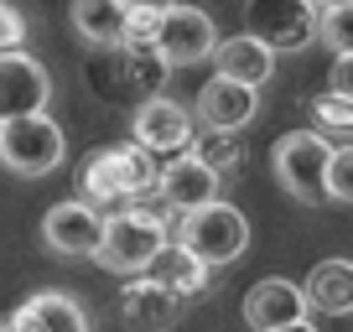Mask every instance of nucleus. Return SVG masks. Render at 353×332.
<instances>
[{
	"label": "nucleus",
	"instance_id": "nucleus-28",
	"mask_svg": "<svg viewBox=\"0 0 353 332\" xmlns=\"http://www.w3.org/2000/svg\"><path fill=\"white\" fill-rule=\"evenodd\" d=\"M125 6H130V11H172L176 0H125Z\"/></svg>",
	"mask_w": 353,
	"mask_h": 332
},
{
	"label": "nucleus",
	"instance_id": "nucleus-26",
	"mask_svg": "<svg viewBox=\"0 0 353 332\" xmlns=\"http://www.w3.org/2000/svg\"><path fill=\"white\" fill-rule=\"evenodd\" d=\"M21 42H26V16L11 0H0V52H21Z\"/></svg>",
	"mask_w": 353,
	"mask_h": 332
},
{
	"label": "nucleus",
	"instance_id": "nucleus-10",
	"mask_svg": "<svg viewBox=\"0 0 353 332\" xmlns=\"http://www.w3.org/2000/svg\"><path fill=\"white\" fill-rule=\"evenodd\" d=\"M99 229H104L99 208H88L83 198H63V203H52L47 218H42V244L63 260H83V255H94Z\"/></svg>",
	"mask_w": 353,
	"mask_h": 332
},
{
	"label": "nucleus",
	"instance_id": "nucleus-9",
	"mask_svg": "<svg viewBox=\"0 0 353 332\" xmlns=\"http://www.w3.org/2000/svg\"><path fill=\"white\" fill-rule=\"evenodd\" d=\"M130 130H135V145H141L145 156H182L192 145V114L176 99L151 94L145 104H135Z\"/></svg>",
	"mask_w": 353,
	"mask_h": 332
},
{
	"label": "nucleus",
	"instance_id": "nucleus-8",
	"mask_svg": "<svg viewBox=\"0 0 353 332\" xmlns=\"http://www.w3.org/2000/svg\"><path fill=\"white\" fill-rule=\"evenodd\" d=\"M213 47H219V32H213V16H208V11H198V6H182V0H176L172 11H161V26H156L151 52L161 57L166 68L208 63Z\"/></svg>",
	"mask_w": 353,
	"mask_h": 332
},
{
	"label": "nucleus",
	"instance_id": "nucleus-7",
	"mask_svg": "<svg viewBox=\"0 0 353 332\" xmlns=\"http://www.w3.org/2000/svg\"><path fill=\"white\" fill-rule=\"evenodd\" d=\"M244 32L270 52H301L317 42V6L312 0H244Z\"/></svg>",
	"mask_w": 353,
	"mask_h": 332
},
{
	"label": "nucleus",
	"instance_id": "nucleus-18",
	"mask_svg": "<svg viewBox=\"0 0 353 332\" xmlns=\"http://www.w3.org/2000/svg\"><path fill=\"white\" fill-rule=\"evenodd\" d=\"M307 307L327 311V317H353V260H322L312 276L301 280Z\"/></svg>",
	"mask_w": 353,
	"mask_h": 332
},
{
	"label": "nucleus",
	"instance_id": "nucleus-13",
	"mask_svg": "<svg viewBox=\"0 0 353 332\" xmlns=\"http://www.w3.org/2000/svg\"><path fill=\"white\" fill-rule=\"evenodd\" d=\"M244 322L254 332H276V327H291V322H307V296H301L296 280L286 276H265L250 286L244 296Z\"/></svg>",
	"mask_w": 353,
	"mask_h": 332
},
{
	"label": "nucleus",
	"instance_id": "nucleus-5",
	"mask_svg": "<svg viewBox=\"0 0 353 332\" xmlns=\"http://www.w3.org/2000/svg\"><path fill=\"white\" fill-rule=\"evenodd\" d=\"M63 125L52 114H21V120H0V166L16 177H47L63 166Z\"/></svg>",
	"mask_w": 353,
	"mask_h": 332
},
{
	"label": "nucleus",
	"instance_id": "nucleus-3",
	"mask_svg": "<svg viewBox=\"0 0 353 332\" xmlns=\"http://www.w3.org/2000/svg\"><path fill=\"white\" fill-rule=\"evenodd\" d=\"M166 78V63L151 52V47H94V63H88V83L94 94L110 104H145Z\"/></svg>",
	"mask_w": 353,
	"mask_h": 332
},
{
	"label": "nucleus",
	"instance_id": "nucleus-24",
	"mask_svg": "<svg viewBox=\"0 0 353 332\" xmlns=\"http://www.w3.org/2000/svg\"><path fill=\"white\" fill-rule=\"evenodd\" d=\"M327 203L353 208V145H338L327 156Z\"/></svg>",
	"mask_w": 353,
	"mask_h": 332
},
{
	"label": "nucleus",
	"instance_id": "nucleus-19",
	"mask_svg": "<svg viewBox=\"0 0 353 332\" xmlns=\"http://www.w3.org/2000/svg\"><path fill=\"white\" fill-rule=\"evenodd\" d=\"M145 276L156 280V286H166L176 301H192V296H203L208 291V265H203L198 255H188L182 244H166L161 255L151 260V270Z\"/></svg>",
	"mask_w": 353,
	"mask_h": 332
},
{
	"label": "nucleus",
	"instance_id": "nucleus-31",
	"mask_svg": "<svg viewBox=\"0 0 353 332\" xmlns=\"http://www.w3.org/2000/svg\"><path fill=\"white\" fill-rule=\"evenodd\" d=\"M0 332H16V327H11V317H0Z\"/></svg>",
	"mask_w": 353,
	"mask_h": 332
},
{
	"label": "nucleus",
	"instance_id": "nucleus-11",
	"mask_svg": "<svg viewBox=\"0 0 353 332\" xmlns=\"http://www.w3.org/2000/svg\"><path fill=\"white\" fill-rule=\"evenodd\" d=\"M52 99V78L37 57L26 52H0V120H21L42 114Z\"/></svg>",
	"mask_w": 353,
	"mask_h": 332
},
{
	"label": "nucleus",
	"instance_id": "nucleus-16",
	"mask_svg": "<svg viewBox=\"0 0 353 332\" xmlns=\"http://www.w3.org/2000/svg\"><path fill=\"white\" fill-rule=\"evenodd\" d=\"M120 311L135 332H166L176 322V311H182V301L166 286H156L151 276H130V286L120 291Z\"/></svg>",
	"mask_w": 353,
	"mask_h": 332
},
{
	"label": "nucleus",
	"instance_id": "nucleus-15",
	"mask_svg": "<svg viewBox=\"0 0 353 332\" xmlns=\"http://www.w3.org/2000/svg\"><path fill=\"white\" fill-rule=\"evenodd\" d=\"M16 332H88V317L68 291H37L11 311Z\"/></svg>",
	"mask_w": 353,
	"mask_h": 332
},
{
	"label": "nucleus",
	"instance_id": "nucleus-20",
	"mask_svg": "<svg viewBox=\"0 0 353 332\" xmlns=\"http://www.w3.org/2000/svg\"><path fill=\"white\" fill-rule=\"evenodd\" d=\"M68 21L88 47H114L125 26V0H73Z\"/></svg>",
	"mask_w": 353,
	"mask_h": 332
},
{
	"label": "nucleus",
	"instance_id": "nucleus-21",
	"mask_svg": "<svg viewBox=\"0 0 353 332\" xmlns=\"http://www.w3.org/2000/svg\"><path fill=\"white\" fill-rule=\"evenodd\" d=\"M188 151L208 166L213 177H229V172H239V161H244V145H239L234 130H198Z\"/></svg>",
	"mask_w": 353,
	"mask_h": 332
},
{
	"label": "nucleus",
	"instance_id": "nucleus-22",
	"mask_svg": "<svg viewBox=\"0 0 353 332\" xmlns=\"http://www.w3.org/2000/svg\"><path fill=\"white\" fill-rule=\"evenodd\" d=\"M317 42H327L332 57L353 52V6H332L317 16Z\"/></svg>",
	"mask_w": 353,
	"mask_h": 332
},
{
	"label": "nucleus",
	"instance_id": "nucleus-25",
	"mask_svg": "<svg viewBox=\"0 0 353 332\" xmlns=\"http://www.w3.org/2000/svg\"><path fill=\"white\" fill-rule=\"evenodd\" d=\"M156 26H161V11H130L125 6V26H120V47H151Z\"/></svg>",
	"mask_w": 353,
	"mask_h": 332
},
{
	"label": "nucleus",
	"instance_id": "nucleus-17",
	"mask_svg": "<svg viewBox=\"0 0 353 332\" xmlns=\"http://www.w3.org/2000/svg\"><path fill=\"white\" fill-rule=\"evenodd\" d=\"M213 68H219V78H234V83L260 89L265 78H270V68H276V52H270L265 42H254L250 32L219 37V47H213Z\"/></svg>",
	"mask_w": 353,
	"mask_h": 332
},
{
	"label": "nucleus",
	"instance_id": "nucleus-4",
	"mask_svg": "<svg viewBox=\"0 0 353 332\" xmlns=\"http://www.w3.org/2000/svg\"><path fill=\"white\" fill-rule=\"evenodd\" d=\"M176 244L188 249V255H198L208 270L219 265H234V260L250 249V223H244V213L234 208V203H203V208L182 213V229H176Z\"/></svg>",
	"mask_w": 353,
	"mask_h": 332
},
{
	"label": "nucleus",
	"instance_id": "nucleus-29",
	"mask_svg": "<svg viewBox=\"0 0 353 332\" xmlns=\"http://www.w3.org/2000/svg\"><path fill=\"white\" fill-rule=\"evenodd\" d=\"M276 332H317L312 322H291V327H276Z\"/></svg>",
	"mask_w": 353,
	"mask_h": 332
},
{
	"label": "nucleus",
	"instance_id": "nucleus-1",
	"mask_svg": "<svg viewBox=\"0 0 353 332\" xmlns=\"http://www.w3.org/2000/svg\"><path fill=\"white\" fill-rule=\"evenodd\" d=\"M156 177H161V166L156 156H145L141 145H99V151H88L83 166H78V198L88 208H130V203L151 198L156 192Z\"/></svg>",
	"mask_w": 353,
	"mask_h": 332
},
{
	"label": "nucleus",
	"instance_id": "nucleus-6",
	"mask_svg": "<svg viewBox=\"0 0 353 332\" xmlns=\"http://www.w3.org/2000/svg\"><path fill=\"white\" fill-rule=\"evenodd\" d=\"M327 135L317 130H291L276 141V151H270V172H276V182L291 192L296 203H327Z\"/></svg>",
	"mask_w": 353,
	"mask_h": 332
},
{
	"label": "nucleus",
	"instance_id": "nucleus-27",
	"mask_svg": "<svg viewBox=\"0 0 353 332\" xmlns=\"http://www.w3.org/2000/svg\"><path fill=\"white\" fill-rule=\"evenodd\" d=\"M327 94H338V99L353 104V52L332 57V73H327Z\"/></svg>",
	"mask_w": 353,
	"mask_h": 332
},
{
	"label": "nucleus",
	"instance_id": "nucleus-23",
	"mask_svg": "<svg viewBox=\"0 0 353 332\" xmlns=\"http://www.w3.org/2000/svg\"><path fill=\"white\" fill-rule=\"evenodd\" d=\"M312 120H317V135H353V104L338 94H322L312 99Z\"/></svg>",
	"mask_w": 353,
	"mask_h": 332
},
{
	"label": "nucleus",
	"instance_id": "nucleus-12",
	"mask_svg": "<svg viewBox=\"0 0 353 332\" xmlns=\"http://www.w3.org/2000/svg\"><path fill=\"white\" fill-rule=\"evenodd\" d=\"M254 110H260V89L213 73L208 83L198 89V110H192V114H198L203 130H234V135H239L244 125L254 120Z\"/></svg>",
	"mask_w": 353,
	"mask_h": 332
},
{
	"label": "nucleus",
	"instance_id": "nucleus-14",
	"mask_svg": "<svg viewBox=\"0 0 353 332\" xmlns=\"http://www.w3.org/2000/svg\"><path fill=\"white\" fill-rule=\"evenodd\" d=\"M156 198H161L166 208H176V213H192V208H203V203L219 198V177H213L192 151H182V156H172V161L161 166Z\"/></svg>",
	"mask_w": 353,
	"mask_h": 332
},
{
	"label": "nucleus",
	"instance_id": "nucleus-30",
	"mask_svg": "<svg viewBox=\"0 0 353 332\" xmlns=\"http://www.w3.org/2000/svg\"><path fill=\"white\" fill-rule=\"evenodd\" d=\"M317 11H332V6H353V0H312Z\"/></svg>",
	"mask_w": 353,
	"mask_h": 332
},
{
	"label": "nucleus",
	"instance_id": "nucleus-2",
	"mask_svg": "<svg viewBox=\"0 0 353 332\" xmlns=\"http://www.w3.org/2000/svg\"><path fill=\"white\" fill-rule=\"evenodd\" d=\"M161 249H166V223L156 218V213L145 208V198H141V203H130V208L104 218L94 260H99L104 270H114V276H145Z\"/></svg>",
	"mask_w": 353,
	"mask_h": 332
}]
</instances>
